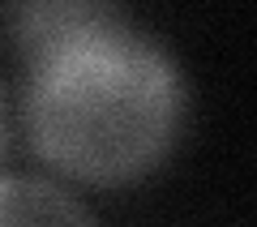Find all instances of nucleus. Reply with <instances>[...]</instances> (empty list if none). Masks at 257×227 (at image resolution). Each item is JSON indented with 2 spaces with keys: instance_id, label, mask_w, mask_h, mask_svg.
Wrapping results in <instances>:
<instances>
[{
  "instance_id": "1",
  "label": "nucleus",
  "mask_w": 257,
  "mask_h": 227,
  "mask_svg": "<svg viewBox=\"0 0 257 227\" xmlns=\"http://www.w3.org/2000/svg\"><path fill=\"white\" fill-rule=\"evenodd\" d=\"M30 52L26 129L52 167L90 184L150 172L180 125L172 60L103 5L18 9Z\"/></svg>"
},
{
  "instance_id": "2",
  "label": "nucleus",
  "mask_w": 257,
  "mask_h": 227,
  "mask_svg": "<svg viewBox=\"0 0 257 227\" xmlns=\"http://www.w3.org/2000/svg\"><path fill=\"white\" fill-rule=\"evenodd\" d=\"M0 227H94L69 193L30 176H0Z\"/></svg>"
}]
</instances>
